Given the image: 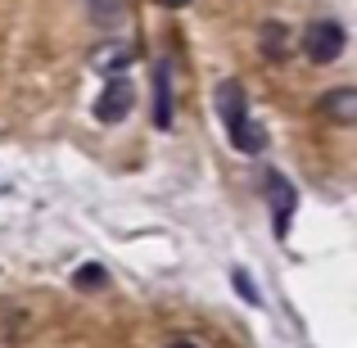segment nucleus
<instances>
[{"label": "nucleus", "mask_w": 357, "mask_h": 348, "mask_svg": "<svg viewBox=\"0 0 357 348\" xmlns=\"http://www.w3.org/2000/svg\"><path fill=\"white\" fill-rule=\"evenodd\" d=\"M321 114L331 118V122H353L357 118V91L353 86H340V91H326L321 96Z\"/></svg>", "instance_id": "obj_6"}, {"label": "nucleus", "mask_w": 357, "mask_h": 348, "mask_svg": "<svg viewBox=\"0 0 357 348\" xmlns=\"http://www.w3.org/2000/svg\"><path fill=\"white\" fill-rule=\"evenodd\" d=\"M267 195H271V218H276V235L285 240L289 231V213H294V186L280 172H267Z\"/></svg>", "instance_id": "obj_4"}, {"label": "nucleus", "mask_w": 357, "mask_h": 348, "mask_svg": "<svg viewBox=\"0 0 357 348\" xmlns=\"http://www.w3.org/2000/svg\"><path fill=\"white\" fill-rule=\"evenodd\" d=\"M73 285H77L82 294H91V289H105V285H109L105 262H82V267L73 271Z\"/></svg>", "instance_id": "obj_8"}, {"label": "nucleus", "mask_w": 357, "mask_h": 348, "mask_svg": "<svg viewBox=\"0 0 357 348\" xmlns=\"http://www.w3.org/2000/svg\"><path fill=\"white\" fill-rule=\"evenodd\" d=\"M163 5H167V9H181V5H190V0H163Z\"/></svg>", "instance_id": "obj_12"}, {"label": "nucleus", "mask_w": 357, "mask_h": 348, "mask_svg": "<svg viewBox=\"0 0 357 348\" xmlns=\"http://www.w3.org/2000/svg\"><path fill=\"white\" fill-rule=\"evenodd\" d=\"M344 45H349V32H344L335 18H321V23H307L303 32V54L312 63H335L344 54Z\"/></svg>", "instance_id": "obj_2"}, {"label": "nucleus", "mask_w": 357, "mask_h": 348, "mask_svg": "<svg viewBox=\"0 0 357 348\" xmlns=\"http://www.w3.org/2000/svg\"><path fill=\"white\" fill-rule=\"evenodd\" d=\"M91 5V14H96V23H105V27H114L127 18V0H86Z\"/></svg>", "instance_id": "obj_9"}, {"label": "nucleus", "mask_w": 357, "mask_h": 348, "mask_svg": "<svg viewBox=\"0 0 357 348\" xmlns=\"http://www.w3.org/2000/svg\"><path fill=\"white\" fill-rule=\"evenodd\" d=\"M154 127H172V68H167V59L154 63Z\"/></svg>", "instance_id": "obj_5"}, {"label": "nucleus", "mask_w": 357, "mask_h": 348, "mask_svg": "<svg viewBox=\"0 0 357 348\" xmlns=\"http://www.w3.org/2000/svg\"><path fill=\"white\" fill-rule=\"evenodd\" d=\"M167 348H199V344H190V340H172Z\"/></svg>", "instance_id": "obj_11"}, {"label": "nucleus", "mask_w": 357, "mask_h": 348, "mask_svg": "<svg viewBox=\"0 0 357 348\" xmlns=\"http://www.w3.org/2000/svg\"><path fill=\"white\" fill-rule=\"evenodd\" d=\"M213 105H218V118H222V127H227L231 145H236L240 154H262V149H267V131L249 118V96H244L240 82H222Z\"/></svg>", "instance_id": "obj_1"}, {"label": "nucleus", "mask_w": 357, "mask_h": 348, "mask_svg": "<svg viewBox=\"0 0 357 348\" xmlns=\"http://www.w3.org/2000/svg\"><path fill=\"white\" fill-rule=\"evenodd\" d=\"M231 285H236V294L244 298V303H253V308H258L262 303V298H258V285H253V280H249V271H231Z\"/></svg>", "instance_id": "obj_10"}, {"label": "nucleus", "mask_w": 357, "mask_h": 348, "mask_svg": "<svg viewBox=\"0 0 357 348\" xmlns=\"http://www.w3.org/2000/svg\"><path fill=\"white\" fill-rule=\"evenodd\" d=\"M262 54H267L271 63H280L289 54V27L285 23H276V18H271V23H262Z\"/></svg>", "instance_id": "obj_7"}, {"label": "nucleus", "mask_w": 357, "mask_h": 348, "mask_svg": "<svg viewBox=\"0 0 357 348\" xmlns=\"http://www.w3.org/2000/svg\"><path fill=\"white\" fill-rule=\"evenodd\" d=\"M131 105H136V86H131V77H109L105 82V91H100V100H96V118L100 122H109V127H114V122H122L131 114Z\"/></svg>", "instance_id": "obj_3"}]
</instances>
